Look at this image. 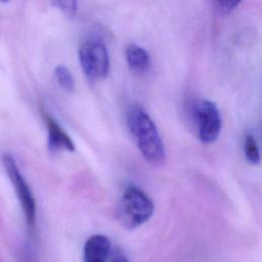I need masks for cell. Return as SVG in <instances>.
Wrapping results in <instances>:
<instances>
[{
    "label": "cell",
    "mask_w": 262,
    "mask_h": 262,
    "mask_svg": "<svg viewBox=\"0 0 262 262\" xmlns=\"http://www.w3.org/2000/svg\"><path fill=\"white\" fill-rule=\"evenodd\" d=\"M152 200L139 187L129 185L118 206V218L122 225L134 229L147 222L154 214Z\"/></svg>",
    "instance_id": "obj_2"
},
{
    "label": "cell",
    "mask_w": 262,
    "mask_h": 262,
    "mask_svg": "<svg viewBox=\"0 0 262 262\" xmlns=\"http://www.w3.org/2000/svg\"><path fill=\"white\" fill-rule=\"evenodd\" d=\"M55 7L68 15H74L78 8L77 0H52Z\"/></svg>",
    "instance_id": "obj_11"
},
{
    "label": "cell",
    "mask_w": 262,
    "mask_h": 262,
    "mask_svg": "<svg viewBox=\"0 0 262 262\" xmlns=\"http://www.w3.org/2000/svg\"><path fill=\"white\" fill-rule=\"evenodd\" d=\"M54 75L59 86L67 92H72L74 90V79L71 72L64 66H57L54 70Z\"/></svg>",
    "instance_id": "obj_10"
},
{
    "label": "cell",
    "mask_w": 262,
    "mask_h": 262,
    "mask_svg": "<svg viewBox=\"0 0 262 262\" xmlns=\"http://www.w3.org/2000/svg\"><path fill=\"white\" fill-rule=\"evenodd\" d=\"M217 2L222 9L228 11L235 8L242 2V0H217Z\"/></svg>",
    "instance_id": "obj_12"
},
{
    "label": "cell",
    "mask_w": 262,
    "mask_h": 262,
    "mask_svg": "<svg viewBox=\"0 0 262 262\" xmlns=\"http://www.w3.org/2000/svg\"><path fill=\"white\" fill-rule=\"evenodd\" d=\"M198 136L203 143L214 142L221 131V117L216 104L208 99L199 101L194 108Z\"/></svg>",
    "instance_id": "obj_5"
},
{
    "label": "cell",
    "mask_w": 262,
    "mask_h": 262,
    "mask_svg": "<svg viewBox=\"0 0 262 262\" xmlns=\"http://www.w3.org/2000/svg\"><path fill=\"white\" fill-rule=\"evenodd\" d=\"M125 56L129 68L136 73H144L150 67V56L148 52L138 45H127Z\"/></svg>",
    "instance_id": "obj_8"
},
{
    "label": "cell",
    "mask_w": 262,
    "mask_h": 262,
    "mask_svg": "<svg viewBox=\"0 0 262 262\" xmlns=\"http://www.w3.org/2000/svg\"><path fill=\"white\" fill-rule=\"evenodd\" d=\"M111 250V242L103 234L90 236L84 246V262H105Z\"/></svg>",
    "instance_id": "obj_7"
},
{
    "label": "cell",
    "mask_w": 262,
    "mask_h": 262,
    "mask_svg": "<svg viewBox=\"0 0 262 262\" xmlns=\"http://www.w3.org/2000/svg\"><path fill=\"white\" fill-rule=\"evenodd\" d=\"M113 262H128V260L124 256L118 255V256H116V258L114 259Z\"/></svg>",
    "instance_id": "obj_13"
},
{
    "label": "cell",
    "mask_w": 262,
    "mask_h": 262,
    "mask_svg": "<svg viewBox=\"0 0 262 262\" xmlns=\"http://www.w3.org/2000/svg\"><path fill=\"white\" fill-rule=\"evenodd\" d=\"M1 162L14 187L15 193L26 216L27 223L30 226H34L36 219V203L26 179L19 171L14 158L10 154H3L1 157Z\"/></svg>",
    "instance_id": "obj_4"
},
{
    "label": "cell",
    "mask_w": 262,
    "mask_h": 262,
    "mask_svg": "<svg viewBox=\"0 0 262 262\" xmlns=\"http://www.w3.org/2000/svg\"><path fill=\"white\" fill-rule=\"evenodd\" d=\"M127 126L142 157L152 165L162 164L166 158L163 140L152 119L140 105L129 107Z\"/></svg>",
    "instance_id": "obj_1"
},
{
    "label": "cell",
    "mask_w": 262,
    "mask_h": 262,
    "mask_svg": "<svg viewBox=\"0 0 262 262\" xmlns=\"http://www.w3.org/2000/svg\"><path fill=\"white\" fill-rule=\"evenodd\" d=\"M0 1H1V2H8L9 0H0Z\"/></svg>",
    "instance_id": "obj_14"
},
{
    "label": "cell",
    "mask_w": 262,
    "mask_h": 262,
    "mask_svg": "<svg viewBox=\"0 0 262 262\" xmlns=\"http://www.w3.org/2000/svg\"><path fill=\"white\" fill-rule=\"evenodd\" d=\"M48 131V147L51 151H74L75 145L62 128L49 116H44Z\"/></svg>",
    "instance_id": "obj_6"
},
{
    "label": "cell",
    "mask_w": 262,
    "mask_h": 262,
    "mask_svg": "<svg viewBox=\"0 0 262 262\" xmlns=\"http://www.w3.org/2000/svg\"><path fill=\"white\" fill-rule=\"evenodd\" d=\"M79 60L86 76L92 80H102L110 73L108 52L101 41H85L79 49Z\"/></svg>",
    "instance_id": "obj_3"
},
{
    "label": "cell",
    "mask_w": 262,
    "mask_h": 262,
    "mask_svg": "<svg viewBox=\"0 0 262 262\" xmlns=\"http://www.w3.org/2000/svg\"><path fill=\"white\" fill-rule=\"evenodd\" d=\"M244 152L247 161L250 164L256 165L260 162L259 147L256 138L252 134H247L244 142Z\"/></svg>",
    "instance_id": "obj_9"
}]
</instances>
